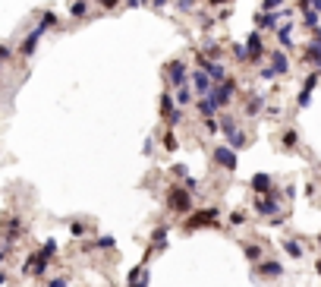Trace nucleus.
<instances>
[{"label":"nucleus","instance_id":"obj_1","mask_svg":"<svg viewBox=\"0 0 321 287\" xmlns=\"http://www.w3.org/2000/svg\"><path fill=\"white\" fill-rule=\"evenodd\" d=\"M167 208L180 211V214H189V211H192V193H189L186 186H174L167 193Z\"/></svg>","mask_w":321,"mask_h":287},{"label":"nucleus","instance_id":"obj_2","mask_svg":"<svg viewBox=\"0 0 321 287\" xmlns=\"http://www.w3.org/2000/svg\"><path fill=\"white\" fill-rule=\"evenodd\" d=\"M220 133L227 136V146H233V149H242V146H245V136L239 133L236 120H233L230 114H224V117H220Z\"/></svg>","mask_w":321,"mask_h":287},{"label":"nucleus","instance_id":"obj_3","mask_svg":"<svg viewBox=\"0 0 321 287\" xmlns=\"http://www.w3.org/2000/svg\"><path fill=\"white\" fill-rule=\"evenodd\" d=\"M51 259H54V253H47V249L41 246V253H32V256L22 262V272H26V275H44V268H47Z\"/></svg>","mask_w":321,"mask_h":287},{"label":"nucleus","instance_id":"obj_4","mask_svg":"<svg viewBox=\"0 0 321 287\" xmlns=\"http://www.w3.org/2000/svg\"><path fill=\"white\" fill-rule=\"evenodd\" d=\"M233 88H236V82H233V79L214 82V88H211V98H214V104H217V111L230 104V98H233Z\"/></svg>","mask_w":321,"mask_h":287},{"label":"nucleus","instance_id":"obj_5","mask_svg":"<svg viewBox=\"0 0 321 287\" xmlns=\"http://www.w3.org/2000/svg\"><path fill=\"white\" fill-rule=\"evenodd\" d=\"M167 82L170 85H174V88H183V85H189V82H192V79H189V73H186V63L183 60H174V63H170L167 66Z\"/></svg>","mask_w":321,"mask_h":287},{"label":"nucleus","instance_id":"obj_6","mask_svg":"<svg viewBox=\"0 0 321 287\" xmlns=\"http://www.w3.org/2000/svg\"><path fill=\"white\" fill-rule=\"evenodd\" d=\"M189 79H192V88H195V95H211V88H214V79H211V73H208V69H195V73L192 76H189Z\"/></svg>","mask_w":321,"mask_h":287},{"label":"nucleus","instance_id":"obj_7","mask_svg":"<svg viewBox=\"0 0 321 287\" xmlns=\"http://www.w3.org/2000/svg\"><path fill=\"white\" fill-rule=\"evenodd\" d=\"M161 114H164V120L170 123V127H177V123L183 120L180 107H174V95H170V92H164V98H161Z\"/></svg>","mask_w":321,"mask_h":287},{"label":"nucleus","instance_id":"obj_8","mask_svg":"<svg viewBox=\"0 0 321 287\" xmlns=\"http://www.w3.org/2000/svg\"><path fill=\"white\" fill-rule=\"evenodd\" d=\"M44 32H47V29L35 26V29L29 32V38H22V44H19V54H22V57H32V54H35V47H38V41L44 38Z\"/></svg>","mask_w":321,"mask_h":287},{"label":"nucleus","instance_id":"obj_9","mask_svg":"<svg viewBox=\"0 0 321 287\" xmlns=\"http://www.w3.org/2000/svg\"><path fill=\"white\" fill-rule=\"evenodd\" d=\"M214 161L227 171H236V149L233 146H217L214 149Z\"/></svg>","mask_w":321,"mask_h":287},{"label":"nucleus","instance_id":"obj_10","mask_svg":"<svg viewBox=\"0 0 321 287\" xmlns=\"http://www.w3.org/2000/svg\"><path fill=\"white\" fill-rule=\"evenodd\" d=\"M302 60H306V63H315V66L321 69V29L315 32V41L306 47V54H302Z\"/></svg>","mask_w":321,"mask_h":287},{"label":"nucleus","instance_id":"obj_11","mask_svg":"<svg viewBox=\"0 0 321 287\" xmlns=\"http://www.w3.org/2000/svg\"><path fill=\"white\" fill-rule=\"evenodd\" d=\"M277 208H280L277 196H264V199H255V211H258V214H264V218H274Z\"/></svg>","mask_w":321,"mask_h":287},{"label":"nucleus","instance_id":"obj_12","mask_svg":"<svg viewBox=\"0 0 321 287\" xmlns=\"http://www.w3.org/2000/svg\"><path fill=\"white\" fill-rule=\"evenodd\" d=\"M217 218V208H205V211H199V214H192V218L186 221V227H199V224H211Z\"/></svg>","mask_w":321,"mask_h":287},{"label":"nucleus","instance_id":"obj_13","mask_svg":"<svg viewBox=\"0 0 321 287\" xmlns=\"http://www.w3.org/2000/svg\"><path fill=\"white\" fill-rule=\"evenodd\" d=\"M195 111H199L202 117H214L217 104H214V98H211V95H199V101H195Z\"/></svg>","mask_w":321,"mask_h":287},{"label":"nucleus","instance_id":"obj_14","mask_svg":"<svg viewBox=\"0 0 321 287\" xmlns=\"http://www.w3.org/2000/svg\"><path fill=\"white\" fill-rule=\"evenodd\" d=\"M245 51H249L252 60H261V57H264V54H261V35H258V32H252L249 38H245Z\"/></svg>","mask_w":321,"mask_h":287},{"label":"nucleus","instance_id":"obj_15","mask_svg":"<svg viewBox=\"0 0 321 287\" xmlns=\"http://www.w3.org/2000/svg\"><path fill=\"white\" fill-rule=\"evenodd\" d=\"M318 79H321L318 73H312V76L306 79V88H302V92H299V98H296V104H299V107H306V104H309V98H312V88L318 85Z\"/></svg>","mask_w":321,"mask_h":287},{"label":"nucleus","instance_id":"obj_16","mask_svg":"<svg viewBox=\"0 0 321 287\" xmlns=\"http://www.w3.org/2000/svg\"><path fill=\"white\" fill-rule=\"evenodd\" d=\"M258 275L261 278H280L283 275V265L280 262H261L258 265Z\"/></svg>","mask_w":321,"mask_h":287},{"label":"nucleus","instance_id":"obj_17","mask_svg":"<svg viewBox=\"0 0 321 287\" xmlns=\"http://www.w3.org/2000/svg\"><path fill=\"white\" fill-rule=\"evenodd\" d=\"M126 287H148V278H145V265L132 268V272H129V284H126Z\"/></svg>","mask_w":321,"mask_h":287},{"label":"nucleus","instance_id":"obj_18","mask_svg":"<svg viewBox=\"0 0 321 287\" xmlns=\"http://www.w3.org/2000/svg\"><path fill=\"white\" fill-rule=\"evenodd\" d=\"M271 66H274L277 73L283 76V73L290 69V60H287V54H283V51H274V54H271Z\"/></svg>","mask_w":321,"mask_h":287},{"label":"nucleus","instance_id":"obj_19","mask_svg":"<svg viewBox=\"0 0 321 287\" xmlns=\"http://www.w3.org/2000/svg\"><path fill=\"white\" fill-rule=\"evenodd\" d=\"M252 189L255 193H271V177L268 174H255L252 177Z\"/></svg>","mask_w":321,"mask_h":287},{"label":"nucleus","instance_id":"obj_20","mask_svg":"<svg viewBox=\"0 0 321 287\" xmlns=\"http://www.w3.org/2000/svg\"><path fill=\"white\" fill-rule=\"evenodd\" d=\"M261 104H264L261 95H249V101H245V117H255L261 111Z\"/></svg>","mask_w":321,"mask_h":287},{"label":"nucleus","instance_id":"obj_21","mask_svg":"<svg viewBox=\"0 0 321 287\" xmlns=\"http://www.w3.org/2000/svg\"><path fill=\"white\" fill-rule=\"evenodd\" d=\"M205 69L211 73V79H214V82H224V76H227V69H224L220 63H214V60H208V66H205Z\"/></svg>","mask_w":321,"mask_h":287},{"label":"nucleus","instance_id":"obj_22","mask_svg":"<svg viewBox=\"0 0 321 287\" xmlns=\"http://www.w3.org/2000/svg\"><path fill=\"white\" fill-rule=\"evenodd\" d=\"M277 38H280L283 47H290V44H293V26H280V29H277Z\"/></svg>","mask_w":321,"mask_h":287},{"label":"nucleus","instance_id":"obj_23","mask_svg":"<svg viewBox=\"0 0 321 287\" xmlns=\"http://www.w3.org/2000/svg\"><path fill=\"white\" fill-rule=\"evenodd\" d=\"M242 253H245V259H249V262H261V246L258 243H249Z\"/></svg>","mask_w":321,"mask_h":287},{"label":"nucleus","instance_id":"obj_24","mask_svg":"<svg viewBox=\"0 0 321 287\" xmlns=\"http://www.w3.org/2000/svg\"><path fill=\"white\" fill-rule=\"evenodd\" d=\"M85 10H88V0H72V4H69L72 16H85Z\"/></svg>","mask_w":321,"mask_h":287},{"label":"nucleus","instance_id":"obj_25","mask_svg":"<svg viewBox=\"0 0 321 287\" xmlns=\"http://www.w3.org/2000/svg\"><path fill=\"white\" fill-rule=\"evenodd\" d=\"M192 92H195V88H189V85L177 88V104H189V98H192Z\"/></svg>","mask_w":321,"mask_h":287},{"label":"nucleus","instance_id":"obj_26","mask_svg":"<svg viewBox=\"0 0 321 287\" xmlns=\"http://www.w3.org/2000/svg\"><path fill=\"white\" fill-rule=\"evenodd\" d=\"M283 249H287V256H293V259L302 256V246H299L296 240H287V243H283Z\"/></svg>","mask_w":321,"mask_h":287},{"label":"nucleus","instance_id":"obj_27","mask_svg":"<svg viewBox=\"0 0 321 287\" xmlns=\"http://www.w3.org/2000/svg\"><path fill=\"white\" fill-rule=\"evenodd\" d=\"M258 26H261V29L277 26V13H264V16H258Z\"/></svg>","mask_w":321,"mask_h":287},{"label":"nucleus","instance_id":"obj_28","mask_svg":"<svg viewBox=\"0 0 321 287\" xmlns=\"http://www.w3.org/2000/svg\"><path fill=\"white\" fill-rule=\"evenodd\" d=\"M167 230H170V227H158V230H155V237H151V240H155V246H158V249H161V246L167 243Z\"/></svg>","mask_w":321,"mask_h":287},{"label":"nucleus","instance_id":"obj_29","mask_svg":"<svg viewBox=\"0 0 321 287\" xmlns=\"http://www.w3.org/2000/svg\"><path fill=\"white\" fill-rule=\"evenodd\" d=\"M38 26H41V29H54V26H57V16H54V13H44Z\"/></svg>","mask_w":321,"mask_h":287},{"label":"nucleus","instance_id":"obj_30","mask_svg":"<svg viewBox=\"0 0 321 287\" xmlns=\"http://www.w3.org/2000/svg\"><path fill=\"white\" fill-rule=\"evenodd\" d=\"M302 16H306V26L318 29V10H306V13H302Z\"/></svg>","mask_w":321,"mask_h":287},{"label":"nucleus","instance_id":"obj_31","mask_svg":"<svg viewBox=\"0 0 321 287\" xmlns=\"http://www.w3.org/2000/svg\"><path fill=\"white\" fill-rule=\"evenodd\" d=\"M69 234H72V237H82V234H85V224H82V221H69Z\"/></svg>","mask_w":321,"mask_h":287},{"label":"nucleus","instance_id":"obj_32","mask_svg":"<svg viewBox=\"0 0 321 287\" xmlns=\"http://www.w3.org/2000/svg\"><path fill=\"white\" fill-rule=\"evenodd\" d=\"M280 7H283V0H264V4H261L264 13H274V10H280Z\"/></svg>","mask_w":321,"mask_h":287},{"label":"nucleus","instance_id":"obj_33","mask_svg":"<svg viewBox=\"0 0 321 287\" xmlns=\"http://www.w3.org/2000/svg\"><path fill=\"white\" fill-rule=\"evenodd\" d=\"M283 146H287V149L296 146V130H287V133H283Z\"/></svg>","mask_w":321,"mask_h":287},{"label":"nucleus","instance_id":"obj_34","mask_svg":"<svg viewBox=\"0 0 321 287\" xmlns=\"http://www.w3.org/2000/svg\"><path fill=\"white\" fill-rule=\"evenodd\" d=\"M164 146H167V152H174V149H177V136L167 133V136H164Z\"/></svg>","mask_w":321,"mask_h":287},{"label":"nucleus","instance_id":"obj_35","mask_svg":"<svg viewBox=\"0 0 321 287\" xmlns=\"http://www.w3.org/2000/svg\"><path fill=\"white\" fill-rule=\"evenodd\" d=\"M177 7H180L183 13H189V10H195V0H177Z\"/></svg>","mask_w":321,"mask_h":287},{"label":"nucleus","instance_id":"obj_36","mask_svg":"<svg viewBox=\"0 0 321 287\" xmlns=\"http://www.w3.org/2000/svg\"><path fill=\"white\" fill-rule=\"evenodd\" d=\"M47 287H69V278H51Z\"/></svg>","mask_w":321,"mask_h":287},{"label":"nucleus","instance_id":"obj_37","mask_svg":"<svg viewBox=\"0 0 321 287\" xmlns=\"http://www.w3.org/2000/svg\"><path fill=\"white\" fill-rule=\"evenodd\" d=\"M274 76H280L274 66H264V69H261V79H274Z\"/></svg>","mask_w":321,"mask_h":287},{"label":"nucleus","instance_id":"obj_38","mask_svg":"<svg viewBox=\"0 0 321 287\" xmlns=\"http://www.w3.org/2000/svg\"><path fill=\"white\" fill-rule=\"evenodd\" d=\"M183 186H186L189 193H195V189H199V180H195V177H186V183H183Z\"/></svg>","mask_w":321,"mask_h":287},{"label":"nucleus","instance_id":"obj_39","mask_svg":"<svg viewBox=\"0 0 321 287\" xmlns=\"http://www.w3.org/2000/svg\"><path fill=\"white\" fill-rule=\"evenodd\" d=\"M94 246H104V249H110V246H113V237H98V243H94Z\"/></svg>","mask_w":321,"mask_h":287},{"label":"nucleus","instance_id":"obj_40","mask_svg":"<svg viewBox=\"0 0 321 287\" xmlns=\"http://www.w3.org/2000/svg\"><path fill=\"white\" fill-rule=\"evenodd\" d=\"M0 57L10 60V57H13V47H10V44H4V47H0Z\"/></svg>","mask_w":321,"mask_h":287},{"label":"nucleus","instance_id":"obj_41","mask_svg":"<svg viewBox=\"0 0 321 287\" xmlns=\"http://www.w3.org/2000/svg\"><path fill=\"white\" fill-rule=\"evenodd\" d=\"M211 7H224V4H230V0H208Z\"/></svg>","mask_w":321,"mask_h":287},{"label":"nucleus","instance_id":"obj_42","mask_svg":"<svg viewBox=\"0 0 321 287\" xmlns=\"http://www.w3.org/2000/svg\"><path fill=\"white\" fill-rule=\"evenodd\" d=\"M312 10H318V13H321V0H312Z\"/></svg>","mask_w":321,"mask_h":287},{"label":"nucleus","instance_id":"obj_43","mask_svg":"<svg viewBox=\"0 0 321 287\" xmlns=\"http://www.w3.org/2000/svg\"><path fill=\"white\" fill-rule=\"evenodd\" d=\"M315 272H318V275H321V259H318V262H315Z\"/></svg>","mask_w":321,"mask_h":287},{"label":"nucleus","instance_id":"obj_44","mask_svg":"<svg viewBox=\"0 0 321 287\" xmlns=\"http://www.w3.org/2000/svg\"><path fill=\"white\" fill-rule=\"evenodd\" d=\"M318 243H321V234H318Z\"/></svg>","mask_w":321,"mask_h":287}]
</instances>
